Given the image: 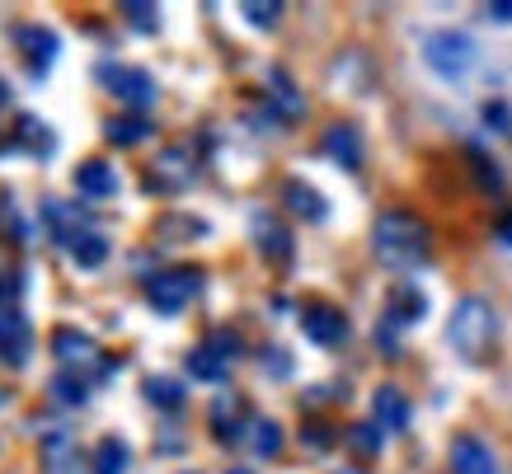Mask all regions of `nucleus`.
<instances>
[{"label":"nucleus","instance_id":"17","mask_svg":"<svg viewBox=\"0 0 512 474\" xmlns=\"http://www.w3.org/2000/svg\"><path fill=\"white\" fill-rule=\"evenodd\" d=\"M76 193H85V198H113L118 193V169L104 165V160H85L76 169Z\"/></svg>","mask_w":512,"mask_h":474},{"label":"nucleus","instance_id":"31","mask_svg":"<svg viewBox=\"0 0 512 474\" xmlns=\"http://www.w3.org/2000/svg\"><path fill=\"white\" fill-rule=\"evenodd\" d=\"M43 460L52 465V474H66L62 465H71V437H66V432H52L43 442Z\"/></svg>","mask_w":512,"mask_h":474},{"label":"nucleus","instance_id":"15","mask_svg":"<svg viewBox=\"0 0 512 474\" xmlns=\"http://www.w3.org/2000/svg\"><path fill=\"white\" fill-rule=\"evenodd\" d=\"M372 413H376V428L381 432H404L409 428V399H404V390H395V385H381V390H376Z\"/></svg>","mask_w":512,"mask_h":474},{"label":"nucleus","instance_id":"18","mask_svg":"<svg viewBox=\"0 0 512 474\" xmlns=\"http://www.w3.org/2000/svg\"><path fill=\"white\" fill-rule=\"evenodd\" d=\"M66 254H71V263H76V268H85V273H90V268H104V263H109V240H104L99 230H80V235H71V240H66Z\"/></svg>","mask_w":512,"mask_h":474},{"label":"nucleus","instance_id":"13","mask_svg":"<svg viewBox=\"0 0 512 474\" xmlns=\"http://www.w3.org/2000/svg\"><path fill=\"white\" fill-rule=\"evenodd\" d=\"M15 43L24 47V57L33 62V71H47V66H52V57L62 52V38H57L52 29H43V24H19Z\"/></svg>","mask_w":512,"mask_h":474},{"label":"nucleus","instance_id":"30","mask_svg":"<svg viewBox=\"0 0 512 474\" xmlns=\"http://www.w3.org/2000/svg\"><path fill=\"white\" fill-rule=\"evenodd\" d=\"M348 446L357 456H376L381 451V428L376 423H357V428H348Z\"/></svg>","mask_w":512,"mask_h":474},{"label":"nucleus","instance_id":"22","mask_svg":"<svg viewBox=\"0 0 512 474\" xmlns=\"http://www.w3.org/2000/svg\"><path fill=\"white\" fill-rule=\"evenodd\" d=\"M188 376H193V381H207V385H221L231 376V362H221L217 352L202 343V348L188 352Z\"/></svg>","mask_w":512,"mask_h":474},{"label":"nucleus","instance_id":"37","mask_svg":"<svg viewBox=\"0 0 512 474\" xmlns=\"http://www.w3.org/2000/svg\"><path fill=\"white\" fill-rule=\"evenodd\" d=\"M484 15L494 19V24H512V0H494V5H484Z\"/></svg>","mask_w":512,"mask_h":474},{"label":"nucleus","instance_id":"35","mask_svg":"<svg viewBox=\"0 0 512 474\" xmlns=\"http://www.w3.org/2000/svg\"><path fill=\"white\" fill-rule=\"evenodd\" d=\"M484 123H489V127H498V132L508 137V132H512V113H508V108H503V104H489V108H484Z\"/></svg>","mask_w":512,"mask_h":474},{"label":"nucleus","instance_id":"1","mask_svg":"<svg viewBox=\"0 0 512 474\" xmlns=\"http://www.w3.org/2000/svg\"><path fill=\"white\" fill-rule=\"evenodd\" d=\"M372 249L386 268H419L433 249V235L414 212H381L372 221Z\"/></svg>","mask_w":512,"mask_h":474},{"label":"nucleus","instance_id":"24","mask_svg":"<svg viewBox=\"0 0 512 474\" xmlns=\"http://www.w3.org/2000/svg\"><path fill=\"white\" fill-rule=\"evenodd\" d=\"M141 395L151 399L156 409H184V381H174V376H146L141 385Z\"/></svg>","mask_w":512,"mask_h":474},{"label":"nucleus","instance_id":"8","mask_svg":"<svg viewBox=\"0 0 512 474\" xmlns=\"http://www.w3.org/2000/svg\"><path fill=\"white\" fill-rule=\"evenodd\" d=\"M451 474H503L498 465L494 446L475 437V432H461L456 442H451Z\"/></svg>","mask_w":512,"mask_h":474},{"label":"nucleus","instance_id":"36","mask_svg":"<svg viewBox=\"0 0 512 474\" xmlns=\"http://www.w3.org/2000/svg\"><path fill=\"white\" fill-rule=\"evenodd\" d=\"M0 301H5V306L19 301V273H0Z\"/></svg>","mask_w":512,"mask_h":474},{"label":"nucleus","instance_id":"32","mask_svg":"<svg viewBox=\"0 0 512 474\" xmlns=\"http://www.w3.org/2000/svg\"><path fill=\"white\" fill-rule=\"evenodd\" d=\"M123 15L132 19V29H141V33H156V24H160V10L146 5V0H123Z\"/></svg>","mask_w":512,"mask_h":474},{"label":"nucleus","instance_id":"39","mask_svg":"<svg viewBox=\"0 0 512 474\" xmlns=\"http://www.w3.org/2000/svg\"><path fill=\"white\" fill-rule=\"evenodd\" d=\"M498 245H508V249H512V212L503 216V221H498Z\"/></svg>","mask_w":512,"mask_h":474},{"label":"nucleus","instance_id":"2","mask_svg":"<svg viewBox=\"0 0 512 474\" xmlns=\"http://www.w3.org/2000/svg\"><path fill=\"white\" fill-rule=\"evenodd\" d=\"M447 343L466 362H489V352L498 343V315L494 306L484 301V296H466V301H456L451 310V324H447Z\"/></svg>","mask_w":512,"mask_h":474},{"label":"nucleus","instance_id":"29","mask_svg":"<svg viewBox=\"0 0 512 474\" xmlns=\"http://www.w3.org/2000/svg\"><path fill=\"white\" fill-rule=\"evenodd\" d=\"M254 451H259V456H278L282 451V428L273 418H259V423H254Z\"/></svg>","mask_w":512,"mask_h":474},{"label":"nucleus","instance_id":"38","mask_svg":"<svg viewBox=\"0 0 512 474\" xmlns=\"http://www.w3.org/2000/svg\"><path fill=\"white\" fill-rule=\"evenodd\" d=\"M301 437H306V446H311V451H325V446H329L325 428H306V432H301Z\"/></svg>","mask_w":512,"mask_h":474},{"label":"nucleus","instance_id":"16","mask_svg":"<svg viewBox=\"0 0 512 474\" xmlns=\"http://www.w3.org/2000/svg\"><path fill=\"white\" fill-rule=\"evenodd\" d=\"M423 315H428V296L414 282H400V287L390 291V306H386L390 324H419Z\"/></svg>","mask_w":512,"mask_h":474},{"label":"nucleus","instance_id":"11","mask_svg":"<svg viewBox=\"0 0 512 474\" xmlns=\"http://www.w3.org/2000/svg\"><path fill=\"white\" fill-rule=\"evenodd\" d=\"M249 230H254V245H259V254H264V259H273V263H287V259H292V235H287V226H282L278 216L254 212Z\"/></svg>","mask_w":512,"mask_h":474},{"label":"nucleus","instance_id":"27","mask_svg":"<svg viewBox=\"0 0 512 474\" xmlns=\"http://www.w3.org/2000/svg\"><path fill=\"white\" fill-rule=\"evenodd\" d=\"M104 132H109L113 146H137V141H146L151 123H146L141 113H132V118H109V123H104Z\"/></svg>","mask_w":512,"mask_h":474},{"label":"nucleus","instance_id":"4","mask_svg":"<svg viewBox=\"0 0 512 474\" xmlns=\"http://www.w3.org/2000/svg\"><path fill=\"white\" fill-rule=\"evenodd\" d=\"M198 291H202V268L179 263V268H165V273H156L146 282V301H151V310H160V315H179Z\"/></svg>","mask_w":512,"mask_h":474},{"label":"nucleus","instance_id":"6","mask_svg":"<svg viewBox=\"0 0 512 474\" xmlns=\"http://www.w3.org/2000/svg\"><path fill=\"white\" fill-rule=\"evenodd\" d=\"M301 334L320 343V348H339L343 338H348V320H343L339 306H329V301H315V306L301 310Z\"/></svg>","mask_w":512,"mask_h":474},{"label":"nucleus","instance_id":"26","mask_svg":"<svg viewBox=\"0 0 512 474\" xmlns=\"http://www.w3.org/2000/svg\"><path fill=\"white\" fill-rule=\"evenodd\" d=\"M212 428H217L221 442H240V399H217L212 404Z\"/></svg>","mask_w":512,"mask_h":474},{"label":"nucleus","instance_id":"3","mask_svg":"<svg viewBox=\"0 0 512 474\" xmlns=\"http://www.w3.org/2000/svg\"><path fill=\"white\" fill-rule=\"evenodd\" d=\"M423 62H428V71L442 80H466L470 71H475V38L461 29H437L423 38Z\"/></svg>","mask_w":512,"mask_h":474},{"label":"nucleus","instance_id":"7","mask_svg":"<svg viewBox=\"0 0 512 474\" xmlns=\"http://www.w3.org/2000/svg\"><path fill=\"white\" fill-rule=\"evenodd\" d=\"M0 357H5L10 367H24V362L33 357V324L24 320V310L19 306L0 310Z\"/></svg>","mask_w":512,"mask_h":474},{"label":"nucleus","instance_id":"21","mask_svg":"<svg viewBox=\"0 0 512 474\" xmlns=\"http://www.w3.org/2000/svg\"><path fill=\"white\" fill-rule=\"evenodd\" d=\"M15 127H19V132H15V146H24L29 155H38V160H43V155L57 151V137H52V127L38 123L33 113H24V118H19Z\"/></svg>","mask_w":512,"mask_h":474},{"label":"nucleus","instance_id":"20","mask_svg":"<svg viewBox=\"0 0 512 474\" xmlns=\"http://www.w3.org/2000/svg\"><path fill=\"white\" fill-rule=\"evenodd\" d=\"M90 470L94 474H127L132 470V446H127L123 437H99V446H94V456H90Z\"/></svg>","mask_w":512,"mask_h":474},{"label":"nucleus","instance_id":"14","mask_svg":"<svg viewBox=\"0 0 512 474\" xmlns=\"http://www.w3.org/2000/svg\"><path fill=\"white\" fill-rule=\"evenodd\" d=\"M282 207H292V216H301V221H325L329 216L325 193L311 188L306 179H287V184H282Z\"/></svg>","mask_w":512,"mask_h":474},{"label":"nucleus","instance_id":"25","mask_svg":"<svg viewBox=\"0 0 512 474\" xmlns=\"http://www.w3.org/2000/svg\"><path fill=\"white\" fill-rule=\"evenodd\" d=\"M43 216H47V226L57 230V240H71V235H80V230H85V212H71V207H66V202H43Z\"/></svg>","mask_w":512,"mask_h":474},{"label":"nucleus","instance_id":"10","mask_svg":"<svg viewBox=\"0 0 512 474\" xmlns=\"http://www.w3.org/2000/svg\"><path fill=\"white\" fill-rule=\"evenodd\" d=\"M188 184H193V160H188V151H160L146 188H156V193H184Z\"/></svg>","mask_w":512,"mask_h":474},{"label":"nucleus","instance_id":"19","mask_svg":"<svg viewBox=\"0 0 512 474\" xmlns=\"http://www.w3.org/2000/svg\"><path fill=\"white\" fill-rule=\"evenodd\" d=\"M268 90H273V94H268V104L278 108L282 123H296V118L306 113V99L296 94V85L287 80V71H268Z\"/></svg>","mask_w":512,"mask_h":474},{"label":"nucleus","instance_id":"9","mask_svg":"<svg viewBox=\"0 0 512 474\" xmlns=\"http://www.w3.org/2000/svg\"><path fill=\"white\" fill-rule=\"evenodd\" d=\"M52 357H62V367L66 371H90L99 367V343H94L90 334H80V329H57L52 334Z\"/></svg>","mask_w":512,"mask_h":474},{"label":"nucleus","instance_id":"12","mask_svg":"<svg viewBox=\"0 0 512 474\" xmlns=\"http://www.w3.org/2000/svg\"><path fill=\"white\" fill-rule=\"evenodd\" d=\"M320 151L343 169H362V132H357L353 123H334L325 137H320Z\"/></svg>","mask_w":512,"mask_h":474},{"label":"nucleus","instance_id":"33","mask_svg":"<svg viewBox=\"0 0 512 474\" xmlns=\"http://www.w3.org/2000/svg\"><path fill=\"white\" fill-rule=\"evenodd\" d=\"M207 348L217 352L221 362H235V352H240V338H235V334H226V329H221V334H212V338H207Z\"/></svg>","mask_w":512,"mask_h":474},{"label":"nucleus","instance_id":"5","mask_svg":"<svg viewBox=\"0 0 512 474\" xmlns=\"http://www.w3.org/2000/svg\"><path fill=\"white\" fill-rule=\"evenodd\" d=\"M99 80L109 85L118 99H123L127 108H151L160 99V85H156V76L151 71H141V66H113V62H104L99 66Z\"/></svg>","mask_w":512,"mask_h":474},{"label":"nucleus","instance_id":"40","mask_svg":"<svg viewBox=\"0 0 512 474\" xmlns=\"http://www.w3.org/2000/svg\"><path fill=\"white\" fill-rule=\"evenodd\" d=\"M5 99H10V85H0V104H5Z\"/></svg>","mask_w":512,"mask_h":474},{"label":"nucleus","instance_id":"28","mask_svg":"<svg viewBox=\"0 0 512 474\" xmlns=\"http://www.w3.org/2000/svg\"><path fill=\"white\" fill-rule=\"evenodd\" d=\"M240 15H245L254 29H273V24L282 19V5L278 0H268V5L264 0H245V5H240Z\"/></svg>","mask_w":512,"mask_h":474},{"label":"nucleus","instance_id":"23","mask_svg":"<svg viewBox=\"0 0 512 474\" xmlns=\"http://www.w3.org/2000/svg\"><path fill=\"white\" fill-rule=\"evenodd\" d=\"M47 390H52V399H57V404H66V409H80V404L90 399V381H85L80 371H57Z\"/></svg>","mask_w":512,"mask_h":474},{"label":"nucleus","instance_id":"41","mask_svg":"<svg viewBox=\"0 0 512 474\" xmlns=\"http://www.w3.org/2000/svg\"><path fill=\"white\" fill-rule=\"evenodd\" d=\"M226 474H254V470H226Z\"/></svg>","mask_w":512,"mask_h":474},{"label":"nucleus","instance_id":"34","mask_svg":"<svg viewBox=\"0 0 512 474\" xmlns=\"http://www.w3.org/2000/svg\"><path fill=\"white\" fill-rule=\"evenodd\" d=\"M264 371H268V376H292V357H287L282 348L264 352Z\"/></svg>","mask_w":512,"mask_h":474}]
</instances>
